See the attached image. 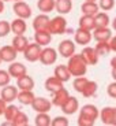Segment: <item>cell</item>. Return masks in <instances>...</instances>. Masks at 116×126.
<instances>
[{"instance_id": "1", "label": "cell", "mask_w": 116, "mask_h": 126, "mask_svg": "<svg viewBox=\"0 0 116 126\" xmlns=\"http://www.w3.org/2000/svg\"><path fill=\"white\" fill-rule=\"evenodd\" d=\"M67 67H68L70 73H71L72 77H81L85 76L86 71H88V64L85 63V60L82 59L81 54H74L72 56L68 58V62H67Z\"/></svg>"}, {"instance_id": "2", "label": "cell", "mask_w": 116, "mask_h": 126, "mask_svg": "<svg viewBox=\"0 0 116 126\" xmlns=\"http://www.w3.org/2000/svg\"><path fill=\"white\" fill-rule=\"evenodd\" d=\"M67 29V21L63 15H56L55 18L49 19V26H48V30H49L51 34H64Z\"/></svg>"}, {"instance_id": "3", "label": "cell", "mask_w": 116, "mask_h": 126, "mask_svg": "<svg viewBox=\"0 0 116 126\" xmlns=\"http://www.w3.org/2000/svg\"><path fill=\"white\" fill-rule=\"evenodd\" d=\"M41 49H42V47L38 45L37 43H29L27 47H26V49L23 51L22 54H23V56H25V59L27 60V62L33 63V62L40 60Z\"/></svg>"}, {"instance_id": "4", "label": "cell", "mask_w": 116, "mask_h": 126, "mask_svg": "<svg viewBox=\"0 0 116 126\" xmlns=\"http://www.w3.org/2000/svg\"><path fill=\"white\" fill-rule=\"evenodd\" d=\"M57 60V52L55 48L52 47H42L41 49V55H40V62L44 64V66H51V64H53L56 63Z\"/></svg>"}, {"instance_id": "5", "label": "cell", "mask_w": 116, "mask_h": 126, "mask_svg": "<svg viewBox=\"0 0 116 126\" xmlns=\"http://www.w3.org/2000/svg\"><path fill=\"white\" fill-rule=\"evenodd\" d=\"M14 10V14H15L18 18H22V19H29L31 16V7L26 3L25 0H21V1H15L13 7Z\"/></svg>"}, {"instance_id": "6", "label": "cell", "mask_w": 116, "mask_h": 126, "mask_svg": "<svg viewBox=\"0 0 116 126\" xmlns=\"http://www.w3.org/2000/svg\"><path fill=\"white\" fill-rule=\"evenodd\" d=\"M75 48H77V44L72 40H63L60 41L59 47H57V54H60V56L68 59L70 56L75 54Z\"/></svg>"}, {"instance_id": "7", "label": "cell", "mask_w": 116, "mask_h": 126, "mask_svg": "<svg viewBox=\"0 0 116 126\" xmlns=\"http://www.w3.org/2000/svg\"><path fill=\"white\" fill-rule=\"evenodd\" d=\"M30 106L36 112H49L51 108H52L51 100L45 97H34V100L31 101Z\"/></svg>"}, {"instance_id": "8", "label": "cell", "mask_w": 116, "mask_h": 126, "mask_svg": "<svg viewBox=\"0 0 116 126\" xmlns=\"http://www.w3.org/2000/svg\"><path fill=\"white\" fill-rule=\"evenodd\" d=\"M81 56H82V59L85 60V63L88 64V66H94V64H97L98 58H100L93 47H85L81 52Z\"/></svg>"}, {"instance_id": "9", "label": "cell", "mask_w": 116, "mask_h": 126, "mask_svg": "<svg viewBox=\"0 0 116 126\" xmlns=\"http://www.w3.org/2000/svg\"><path fill=\"white\" fill-rule=\"evenodd\" d=\"M93 36H91V32L85 30V29L78 28V30L74 32V43L78 45H88L91 41Z\"/></svg>"}, {"instance_id": "10", "label": "cell", "mask_w": 116, "mask_h": 126, "mask_svg": "<svg viewBox=\"0 0 116 126\" xmlns=\"http://www.w3.org/2000/svg\"><path fill=\"white\" fill-rule=\"evenodd\" d=\"M18 92H19V89L16 88V86L10 85L8 84V85L3 86V89H1V92H0V96H1V99L8 104V103H13L14 100H16Z\"/></svg>"}, {"instance_id": "11", "label": "cell", "mask_w": 116, "mask_h": 126, "mask_svg": "<svg viewBox=\"0 0 116 126\" xmlns=\"http://www.w3.org/2000/svg\"><path fill=\"white\" fill-rule=\"evenodd\" d=\"M68 96H70L68 91L63 86L62 89H59V91H56V92L52 93V100H51V103H52V106L62 107L63 104L66 103V100L68 99Z\"/></svg>"}, {"instance_id": "12", "label": "cell", "mask_w": 116, "mask_h": 126, "mask_svg": "<svg viewBox=\"0 0 116 126\" xmlns=\"http://www.w3.org/2000/svg\"><path fill=\"white\" fill-rule=\"evenodd\" d=\"M60 108H62V111L66 114V115H74L79 108L78 99L74 97V96H68V99L66 100V103L63 104Z\"/></svg>"}, {"instance_id": "13", "label": "cell", "mask_w": 116, "mask_h": 126, "mask_svg": "<svg viewBox=\"0 0 116 126\" xmlns=\"http://www.w3.org/2000/svg\"><path fill=\"white\" fill-rule=\"evenodd\" d=\"M49 16L48 14H44L41 13L40 15L34 16V21H33V29L34 32H38V30H48V26H49ZM49 32V30H48Z\"/></svg>"}, {"instance_id": "14", "label": "cell", "mask_w": 116, "mask_h": 126, "mask_svg": "<svg viewBox=\"0 0 116 126\" xmlns=\"http://www.w3.org/2000/svg\"><path fill=\"white\" fill-rule=\"evenodd\" d=\"M16 88L19 91H33L34 89V79L27 74H23V76L16 78Z\"/></svg>"}, {"instance_id": "15", "label": "cell", "mask_w": 116, "mask_h": 126, "mask_svg": "<svg viewBox=\"0 0 116 126\" xmlns=\"http://www.w3.org/2000/svg\"><path fill=\"white\" fill-rule=\"evenodd\" d=\"M7 71L10 73L11 78H18V77L26 74V73H27V69H26L25 64H22V63L14 60V62H11V64L8 66V70H7Z\"/></svg>"}, {"instance_id": "16", "label": "cell", "mask_w": 116, "mask_h": 126, "mask_svg": "<svg viewBox=\"0 0 116 126\" xmlns=\"http://www.w3.org/2000/svg\"><path fill=\"white\" fill-rule=\"evenodd\" d=\"M0 55H1V60H3V62L11 63L16 59L18 52L15 51V48H14L13 45H4V47H1V49H0Z\"/></svg>"}, {"instance_id": "17", "label": "cell", "mask_w": 116, "mask_h": 126, "mask_svg": "<svg viewBox=\"0 0 116 126\" xmlns=\"http://www.w3.org/2000/svg\"><path fill=\"white\" fill-rule=\"evenodd\" d=\"M34 41L41 47H47L52 41V34L48 30H38L34 32Z\"/></svg>"}, {"instance_id": "18", "label": "cell", "mask_w": 116, "mask_h": 126, "mask_svg": "<svg viewBox=\"0 0 116 126\" xmlns=\"http://www.w3.org/2000/svg\"><path fill=\"white\" fill-rule=\"evenodd\" d=\"M91 36L96 41H109V38L112 37V32L109 28H94Z\"/></svg>"}, {"instance_id": "19", "label": "cell", "mask_w": 116, "mask_h": 126, "mask_svg": "<svg viewBox=\"0 0 116 126\" xmlns=\"http://www.w3.org/2000/svg\"><path fill=\"white\" fill-rule=\"evenodd\" d=\"M10 26H11V32L14 34H25V32L27 30L26 19H22V18L13 19V22H10Z\"/></svg>"}, {"instance_id": "20", "label": "cell", "mask_w": 116, "mask_h": 126, "mask_svg": "<svg viewBox=\"0 0 116 126\" xmlns=\"http://www.w3.org/2000/svg\"><path fill=\"white\" fill-rule=\"evenodd\" d=\"M53 74H55L56 78H59L60 81L63 82V84L67 82V81H70L71 77H72L71 73H70V70H68V67H67V64H59V66H56Z\"/></svg>"}, {"instance_id": "21", "label": "cell", "mask_w": 116, "mask_h": 126, "mask_svg": "<svg viewBox=\"0 0 116 126\" xmlns=\"http://www.w3.org/2000/svg\"><path fill=\"white\" fill-rule=\"evenodd\" d=\"M55 10L60 15L70 14L72 10V0H55Z\"/></svg>"}, {"instance_id": "22", "label": "cell", "mask_w": 116, "mask_h": 126, "mask_svg": "<svg viewBox=\"0 0 116 126\" xmlns=\"http://www.w3.org/2000/svg\"><path fill=\"white\" fill-rule=\"evenodd\" d=\"M81 11L85 15H93L94 16L100 11V7H98L97 1H88V0H85V3H82V6H81Z\"/></svg>"}, {"instance_id": "23", "label": "cell", "mask_w": 116, "mask_h": 126, "mask_svg": "<svg viewBox=\"0 0 116 126\" xmlns=\"http://www.w3.org/2000/svg\"><path fill=\"white\" fill-rule=\"evenodd\" d=\"M27 44H29L27 37H25L23 34H15V37L13 38V44L11 45L15 48V51L19 54V52H23L26 49Z\"/></svg>"}, {"instance_id": "24", "label": "cell", "mask_w": 116, "mask_h": 126, "mask_svg": "<svg viewBox=\"0 0 116 126\" xmlns=\"http://www.w3.org/2000/svg\"><path fill=\"white\" fill-rule=\"evenodd\" d=\"M94 21H96V28H108L111 23V18L107 11H98L94 15Z\"/></svg>"}, {"instance_id": "25", "label": "cell", "mask_w": 116, "mask_h": 126, "mask_svg": "<svg viewBox=\"0 0 116 126\" xmlns=\"http://www.w3.org/2000/svg\"><path fill=\"white\" fill-rule=\"evenodd\" d=\"M79 28L81 29H85V30L89 32H93V29L96 28V21H94V16L93 15H83L79 18Z\"/></svg>"}, {"instance_id": "26", "label": "cell", "mask_w": 116, "mask_h": 126, "mask_svg": "<svg viewBox=\"0 0 116 126\" xmlns=\"http://www.w3.org/2000/svg\"><path fill=\"white\" fill-rule=\"evenodd\" d=\"M45 89H47L48 92H51V93H53V92L59 91V89L63 88V82L60 81L59 78H56V77H49V78H47V81H45L44 84Z\"/></svg>"}, {"instance_id": "27", "label": "cell", "mask_w": 116, "mask_h": 126, "mask_svg": "<svg viewBox=\"0 0 116 126\" xmlns=\"http://www.w3.org/2000/svg\"><path fill=\"white\" fill-rule=\"evenodd\" d=\"M34 97L36 96L33 93V91H19L18 96H16V100L21 104H23V106H30L31 101L34 100Z\"/></svg>"}, {"instance_id": "28", "label": "cell", "mask_w": 116, "mask_h": 126, "mask_svg": "<svg viewBox=\"0 0 116 126\" xmlns=\"http://www.w3.org/2000/svg\"><path fill=\"white\" fill-rule=\"evenodd\" d=\"M100 119L104 125H112L113 123V107H104L100 111Z\"/></svg>"}, {"instance_id": "29", "label": "cell", "mask_w": 116, "mask_h": 126, "mask_svg": "<svg viewBox=\"0 0 116 126\" xmlns=\"http://www.w3.org/2000/svg\"><path fill=\"white\" fill-rule=\"evenodd\" d=\"M79 112L81 114H85V115H88V117H90L91 119H97L98 115H100V111H98V108L94 106V104H85L82 108H79Z\"/></svg>"}, {"instance_id": "30", "label": "cell", "mask_w": 116, "mask_h": 126, "mask_svg": "<svg viewBox=\"0 0 116 126\" xmlns=\"http://www.w3.org/2000/svg\"><path fill=\"white\" fill-rule=\"evenodd\" d=\"M18 112H19V108L16 107V106H14V104L8 103L6 106V108H4L3 115H4V118H6L7 122H11V125H13V121H14V118L16 117Z\"/></svg>"}, {"instance_id": "31", "label": "cell", "mask_w": 116, "mask_h": 126, "mask_svg": "<svg viewBox=\"0 0 116 126\" xmlns=\"http://www.w3.org/2000/svg\"><path fill=\"white\" fill-rule=\"evenodd\" d=\"M37 8L41 13L49 14L55 10V0H38L37 1Z\"/></svg>"}, {"instance_id": "32", "label": "cell", "mask_w": 116, "mask_h": 126, "mask_svg": "<svg viewBox=\"0 0 116 126\" xmlns=\"http://www.w3.org/2000/svg\"><path fill=\"white\" fill-rule=\"evenodd\" d=\"M97 89H98L97 82L96 81H88L85 88H83V91H82V94H83V97H93V96H96V93H97Z\"/></svg>"}, {"instance_id": "33", "label": "cell", "mask_w": 116, "mask_h": 126, "mask_svg": "<svg viewBox=\"0 0 116 126\" xmlns=\"http://www.w3.org/2000/svg\"><path fill=\"white\" fill-rule=\"evenodd\" d=\"M96 52L98 54V56H105L111 52V47L108 41H97V44L94 47Z\"/></svg>"}, {"instance_id": "34", "label": "cell", "mask_w": 116, "mask_h": 126, "mask_svg": "<svg viewBox=\"0 0 116 126\" xmlns=\"http://www.w3.org/2000/svg\"><path fill=\"white\" fill-rule=\"evenodd\" d=\"M52 118L48 115V112H37V117L34 118V123L37 126H51Z\"/></svg>"}, {"instance_id": "35", "label": "cell", "mask_w": 116, "mask_h": 126, "mask_svg": "<svg viewBox=\"0 0 116 126\" xmlns=\"http://www.w3.org/2000/svg\"><path fill=\"white\" fill-rule=\"evenodd\" d=\"M13 125L14 126H27L29 125V117H27V114H25L23 111H19V112L16 114V117L14 118Z\"/></svg>"}, {"instance_id": "36", "label": "cell", "mask_w": 116, "mask_h": 126, "mask_svg": "<svg viewBox=\"0 0 116 126\" xmlns=\"http://www.w3.org/2000/svg\"><path fill=\"white\" fill-rule=\"evenodd\" d=\"M89 79L86 78L85 76H81V77H75V79H74V82H72V86H74V91H77L78 93H82V91H83V88H85L86 82H88Z\"/></svg>"}, {"instance_id": "37", "label": "cell", "mask_w": 116, "mask_h": 126, "mask_svg": "<svg viewBox=\"0 0 116 126\" xmlns=\"http://www.w3.org/2000/svg\"><path fill=\"white\" fill-rule=\"evenodd\" d=\"M77 122H78L79 126H93L94 123H96V121L91 119L88 115H85V114L79 112V117H78V121H77Z\"/></svg>"}, {"instance_id": "38", "label": "cell", "mask_w": 116, "mask_h": 126, "mask_svg": "<svg viewBox=\"0 0 116 126\" xmlns=\"http://www.w3.org/2000/svg\"><path fill=\"white\" fill-rule=\"evenodd\" d=\"M98 7L103 11H111L115 7V0H98Z\"/></svg>"}, {"instance_id": "39", "label": "cell", "mask_w": 116, "mask_h": 126, "mask_svg": "<svg viewBox=\"0 0 116 126\" xmlns=\"http://www.w3.org/2000/svg\"><path fill=\"white\" fill-rule=\"evenodd\" d=\"M10 81H11V76H10V73L7 71V70L0 69V86L8 85Z\"/></svg>"}, {"instance_id": "40", "label": "cell", "mask_w": 116, "mask_h": 126, "mask_svg": "<svg viewBox=\"0 0 116 126\" xmlns=\"http://www.w3.org/2000/svg\"><path fill=\"white\" fill-rule=\"evenodd\" d=\"M11 32V26H10L8 21H0V37H6Z\"/></svg>"}, {"instance_id": "41", "label": "cell", "mask_w": 116, "mask_h": 126, "mask_svg": "<svg viewBox=\"0 0 116 126\" xmlns=\"http://www.w3.org/2000/svg\"><path fill=\"white\" fill-rule=\"evenodd\" d=\"M68 119L66 117H56L51 121V125L52 126H68Z\"/></svg>"}, {"instance_id": "42", "label": "cell", "mask_w": 116, "mask_h": 126, "mask_svg": "<svg viewBox=\"0 0 116 126\" xmlns=\"http://www.w3.org/2000/svg\"><path fill=\"white\" fill-rule=\"evenodd\" d=\"M107 93L109 97L116 99V81L115 82H111L109 85L107 86Z\"/></svg>"}, {"instance_id": "43", "label": "cell", "mask_w": 116, "mask_h": 126, "mask_svg": "<svg viewBox=\"0 0 116 126\" xmlns=\"http://www.w3.org/2000/svg\"><path fill=\"white\" fill-rule=\"evenodd\" d=\"M109 47H111V51H113V52H116V36H112V37L109 38Z\"/></svg>"}, {"instance_id": "44", "label": "cell", "mask_w": 116, "mask_h": 126, "mask_svg": "<svg viewBox=\"0 0 116 126\" xmlns=\"http://www.w3.org/2000/svg\"><path fill=\"white\" fill-rule=\"evenodd\" d=\"M6 106H7V103L3 100V99L0 97V117L3 115V112H4V108H6Z\"/></svg>"}, {"instance_id": "45", "label": "cell", "mask_w": 116, "mask_h": 126, "mask_svg": "<svg viewBox=\"0 0 116 126\" xmlns=\"http://www.w3.org/2000/svg\"><path fill=\"white\" fill-rule=\"evenodd\" d=\"M112 126H116V107H113V123Z\"/></svg>"}, {"instance_id": "46", "label": "cell", "mask_w": 116, "mask_h": 126, "mask_svg": "<svg viewBox=\"0 0 116 126\" xmlns=\"http://www.w3.org/2000/svg\"><path fill=\"white\" fill-rule=\"evenodd\" d=\"M111 67H116V56H113L111 59Z\"/></svg>"}, {"instance_id": "47", "label": "cell", "mask_w": 116, "mask_h": 126, "mask_svg": "<svg viewBox=\"0 0 116 126\" xmlns=\"http://www.w3.org/2000/svg\"><path fill=\"white\" fill-rule=\"evenodd\" d=\"M3 11H4V1L3 0H0V14L3 13Z\"/></svg>"}, {"instance_id": "48", "label": "cell", "mask_w": 116, "mask_h": 126, "mask_svg": "<svg viewBox=\"0 0 116 126\" xmlns=\"http://www.w3.org/2000/svg\"><path fill=\"white\" fill-rule=\"evenodd\" d=\"M112 78L116 81V67H112Z\"/></svg>"}, {"instance_id": "49", "label": "cell", "mask_w": 116, "mask_h": 126, "mask_svg": "<svg viewBox=\"0 0 116 126\" xmlns=\"http://www.w3.org/2000/svg\"><path fill=\"white\" fill-rule=\"evenodd\" d=\"M112 29H113V30L116 32V16H115V19H113V21H112Z\"/></svg>"}, {"instance_id": "50", "label": "cell", "mask_w": 116, "mask_h": 126, "mask_svg": "<svg viewBox=\"0 0 116 126\" xmlns=\"http://www.w3.org/2000/svg\"><path fill=\"white\" fill-rule=\"evenodd\" d=\"M1 62H3V60H1V55H0V64H1Z\"/></svg>"}, {"instance_id": "51", "label": "cell", "mask_w": 116, "mask_h": 126, "mask_svg": "<svg viewBox=\"0 0 116 126\" xmlns=\"http://www.w3.org/2000/svg\"><path fill=\"white\" fill-rule=\"evenodd\" d=\"M88 1H98V0H88Z\"/></svg>"}, {"instance_id": "52", "label": "cell", "mask_w": 116, "mask_h": 126, "mask_svg": "<svg viewBox=\"0 0 116 126\" xmlns=\"http://www.w3.org/2000/svg\"><path fill=\"white\" fill-rule=\"evenodd\" d=\"M3 1H11V0H3Z\"/></svg>"}, {"instance_id": "53", "label": "cell", "mask_w": 116, "mask_h": 126, "mask_svg": "<svg viewBox=\"0 0 116 126\" xmlns=\"http://www.w3.org/2000/svg\"><path fill=\"white\" fill-rule=\"evenodd\" d=\"M14 1H21V0H14Z\"/></svg>"}]
</instances>
